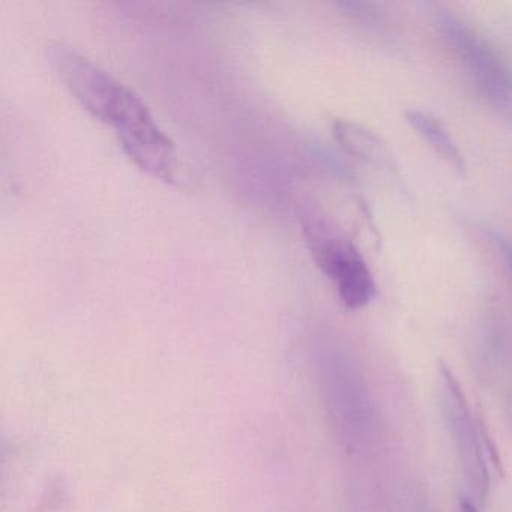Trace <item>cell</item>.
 Here are the masks:
<instances>
[{
	"instance_id": "6da1fadb",
	"label": "cell",
	"mask_w": 512,
	"mask_h": 512,
	"mask_svg": "<svg viewBox=\"0 0 512 512\" xmlns=\"http://www.w3.org/2000/svg\"><path fill=\"white\" fill-rule=\"evenodd\" d=\"M47 58L74 100L112 128L139 169L167 184L176 182L179 158L175 145L134 89L62 41L47 44Z\"/></svg>"
},
{
	"instance_id": "7a4b0ae2",
	"label": "cell",
	"mask_w": 512,
	"mask_h": 512,
	"mask_svg": "<svg viewBox=\"0 0 512 512\" xmlns=\"http://www.w3.org/2000/svg\"><path fill=\"white\" fill-rule=\"evenodd\" d=\"M301 221L308 251L317 268L334 283L341 304L349 310L367 307L376 298V280L355 242L316 212H305Z\"/></svg>"
},
{
	"instance_id": "3957f363",
	"label": "cell",
	"mask_w": 512,
	"mask_h": 512,
	"mask_svg": "<svg viewBox=\"0 0 512 512\" xmlns=\"http://www.w3.org/2000/svg\"><path fill=\"white\" fill-rule=\"evenodd\" d=\"M434 26L488 103L512 119V71L499 53L451 11L437 8Z\"/></svg>"
},
{
	"instance_id": "277c9868",
	"label": "cell",
	"mask_w": 512,
	"mask_h": 512,
	"mask_svg": "<svg viewBox=\"0 0 512 512\" xmlns=\"http://www.w3.org/2000/svg\"><path fill=\"white\" fill-rule=\"evenodd\" d=\"M440 374H442L446 418L454 434L464 476L473 496L478 500H484L490 487V476H488V467L482 452V436L470 412L466 395L451 368L440 362Z\"/></svg>"
},
{
	"instance_id": "5b68a950",
	"label": "cell",
	"mask_w": 512,
	"mask_h": 512,
	"mask_svg": "<svg viewBox=\"0 0 512 512\" xmlns=\"http://www.w3.org/2000/svg\"><path fill=\"white\" fill-rule=\"evenodd\" d=\"M334 136L341 148L347 154L377 167V169L386 170V172L397 175L398 166L397 158L392 154L388 143L365 125L352 121H337L334 124Z\"/></svg>"
},
{
	"instance_id": "8992f818",
	"label": "cell",
	"mask_w": 512,
	"mask_h": 512,
	"mask_svg": "<svg viewBox=\"0 0 512 512\" xmlns=\"http://www.w3.org/2000/svg\"><path fill=\"white\" fill-rule=\"evenodd\" d=\"M406 121L413 130L418 131L419 136L434 149L442 160H445L455 172L464 175L466 173V160L463 152L458 148L455 140L452 139L445 125L431 115V113L422 112V110H407Z\"/></svg>"
},
{
	"instance_id": "52a82bcc",
	"label": "cell",
	"mask_w": 512,
	"mask_h": 512,
	"mask_svg": "<svg viewBox=\"0 0 512 512\" xmlns=\"http://www.w3.org/2000/svg\"><path fill=\"white\" fill-rule=\"evenodd\" d=\"M344 7L349 8L353 17L364 22H376L379 19V5L370 4V2H350V4H344Z\"/></svg>"
},
{
	"instance_id": "ba28073f",
	"label": "cell",
	"mask_w": 512,
	"mask_h": 512,
	"mask_svg": "<svg viewBox=\"0 0 512 512\" xmlns=\"http://www.w3.org/2000/svg\"><path fill=\"white\" fill-rule=\"evenodd\" d=\"M493 238L496 244L499 245L500 250H502L503 257H505L506 263H508L509 269L512 271V242L509 239L503 238V236L497 235V233H494Z\"/></svg>"
},
{
	"instance_id": "9c48e42d",
	"label": "cell",
	"mask_w": 512,
	"mask_h": 512,
	"mask_svg": "<svg viewBox=\"0 0 512 512\" xmlns=\"http://www.w3.org/2000/svg\"><path fill=\"white\" fill-rule=\"evenodd\" d=\"M460 512H478L475 503L467 497H461L460 499Z\"/></svg>"
}]
</instances>
